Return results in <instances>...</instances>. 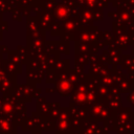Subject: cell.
<instances>
[{"mask_svg":"<svg viewBox=\"0 0 134 134\" xmlns=\"http://www.w3.org/2000/svg\"><path fill=\"white\" fill-rule=\"evenodd\" d=\"M133 99H134V96H133Z\"/></svg>","mask_w":134,"mask_h":134,"instance_id":"6da1fadb","label":"cell"}]
</instances>
